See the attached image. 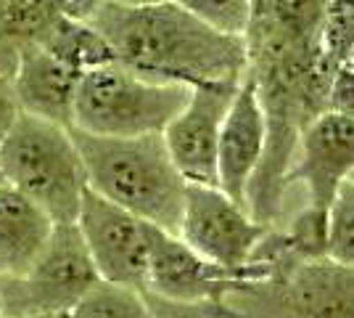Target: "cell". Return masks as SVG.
<instances>
[{
    "mask_svg": "<svg viewBox=\"0 0 354 318\" xmlns=\"http://www.w3.org/2000/svg\"><path fill=\"white\" fill-rule=\"evenodd\" d=\"M90 24L104 35L117 64L156 82L204 85L241 82L246 75L243 37L222 35L175 0L151 8L106 3Z\"/></svg>",
    "mask_w": 354,
    "mask_h": 318,
    "instance_id": "1",
    "label": "cell"
},
{
    "mask_svg": "<svg viewBox=\"0 0 354 318\" xmlns=\"http://www.w3.org/2000/svg\"><path fill=\"white\" fill-rule=\"evenodd\" d=\"M72 138L90 191L148 226L177 236L188 183L177 173L162 133L104 138L72 127Z\"/></svg>",
    "mask_w": 354,
    "mask_h": 318,
    "instance_id": "2",
    "label": "cell"
},
{
    "mask_svg": "<svg viewBox=\"0 0 354 318\" xmlns=\"http://www.w3.org/2000/svg\"><path fill=\"white\" fill-rule=\"evenodd\" d=\"M0 178L45 210L53 223H77L88 178L72 130L19 112L0 141Z\"/></svg>",
    "mask_w": 354,
    "mask_h": 318,
    "instance_id": "3",
    "label": "cell"
},
{
    "mask_svg": "<svg viewBox=\"0 0 354 318\" xmlns=\"http://www.w3.org/2000/svg\"><path fill=\"white\" fill-rule=\"evenodd\" d=\"M191 96L188 85L156 82L109 64L80 77L74 130L104 138H138L164 133Z\"/></svg>",
    "mask_w": 354,
    "mask_h": 318,
    "instance_id": "4",
    "label": "cell"
},
{
    "mask_svg": "<svg viewBox=\"0 0 354 318\" xmlns=\"http://www.w3.org/2000/svg\"><path fill=\"white\" fill-rule=\"evenodd\" d=\"M222 303L233 318H354V265L296 260Z\"/></svg>",
    "mask_w": 354,
    "mask_h": 318,
    "instance_id": "5",
    "label": "cell"
},
{
    "mask_svg": "<svg viewBox=\"0 0 354 318\" xmlns=\"http://www.w3.org/2000/svg\"><path fill=\"white\" fill-rule=\"evenodd\" d=\"M101 279L74 223H56L27 273L0 279V318H66Z\"/></svg>",
    "mask_w": 354,
    "mask_h": 318,
    "instance_id": "6",
    "label": "cell"
},
{
    "mask_svg": "<svg viewBox=\"0 0 354 318\" xmlns=\"http://www.w3.org/2000/svg\"><path fill=\"white\" fill-rule=\"evenodd\" d=\"M267 276L265 265L251 260L241 271H225L193 252L180 236L148 226V271L143 292L156 297L180 303H222L257 281H267Z\"/></svg>",
    "mask_w": 354,
    "mask_h": 318,
    "instance_id": "7",
    "label": "cell"
},
{
    "mask_svg": "<svg viewBox=\"0 0 354 318\" xmlns=\"http://www.w3.org/2000/svg\"><path fill=\"white\" fill-rule=\"evenodd\" d=\"M267 231L220 188L188 183L177 236L204 260L225 271H241Z\"/></svg>",
    "mask_w": 354,
    "mask_h": 318,
    "instance_id": "8",
    "label": "cell"
},
{
    "mask_svg": "<svg viewBox=\"0 0 354 318\" xmlns=\"http://www.w3.org/2000/svg\"><path fill=\"white\" fill-rule=\"evenodd\" d=\"M74 226L101 281L138 292L146 289L148 223L88 188Z\"/></svg>",
    "mask_w": 354,
    "mask_h": 318,
    "instance_id": "9",
    "label": "cell"
},
{
    "mask_svg": "<svg viewBox=\"0 0 354 318\" xmlns=\"http://www.w3.org/2000/svg\"><path fill=\"white\" fill-rule=\"evenodd\" d=\"M241 82L193 85L185 106L164 127V146L185 183L217 188L220 130Z\"/></svg>",
    "mask_w": 354,
    "mask_h": 318,
    "instance_id": "10",
    "label": "cell"
},
{
    "mask_svg": "<svg viewBox=\"0 0 354 318\" xmlns=\"http://www.w3.org/2000/svg\"><path fill=\"white\" fill-rule=\"evenodd\" d=\"M354 175V120L323 112L301 133L291 183H304L310 191V210L328 215L339 188Z\"/></svg>",
    "mask_w": 354,
    "mask_h": 318,
    "instance_id": "11",
    "label": "cell"
},
{
    "mask_svg": "<svg viewBox=\"0 0 354 318\" xmlns=\"http://www.w3.org/2000/svg\"><path fill=\"white\" fill-rule=\"evenodd\" d=\"M265 149V117L249 75H243L227 109L217 149V188L246 207V188Z\"/></svg>",
    "mask_w": 354,
    "mask_h": 318,
    "instance_id": "12",
    "label": "cell"
},
{
    "mask_svg": "<svg viewBox=\"0 0 354 318\" xmlns=\"http://www.w3.org/2000/svg\"><path fill=\"white\" fill-rule=\"evenodd\" d=\"M80 77L43 48H32L21 56L11 77L19 112L72 130Z\"/></svg>",
    "mask_w": 354,
    "mask_h": 318,
    "instance_id": "13",
    "label": "cell"
},
{
    "mask_svg": "<svg viewBox=\"0 0 354 318\" xmlns=\"http://www.w3.org/2000/svg\"><path fill=\"white\" fill-rule=\"evenodd\" d=\"M53 226L45 210L0 181V279L30 271L43 255Z\"/></svg>",
    "mask_w": 354,
    "mask_h": 318,
    "instance_id": "14",
    "label": "cell"
},
{
    "mask_svg": "<svg viewBox=\"0 0 354 318\" xmlns=\"http://www.w3.org/2000/svg\"><path fill=\"white\" fill-rule=\"evenodd\" d=\"M56 19L48 0H0V77L16 75L21 56L43 46Z\"/></svg>",
    "mask_w": 354,
    "mask_h": 318,
    "instance_id": "15",
    "label": "cell"
},
{
    "mask_svg": "<svg viewBox=\"0 0 354 318\" xmlns=\"http://www.w3.org/2000/svg\"><path fill=\"white\" fill-rule=\"evenodd\" d=\"M40 48L77 75H88L93 69H101L117 61L111 46L90 21H74L66 16L56 19Z\"/></svg>",
    "mask_w": 354,
    "mask_h": 318,
    "instance_id": "16",
    "label": "cell"
},
{
    "mask_svg": "<svg viewBox=\"0 0 354 318\" xmlns=\"http://www.w3.org/2000/svg\"><path fill=\"white\" fill-rule=\"evenodd\" d=\"M66 318H153L143 292L101 281Z\"/></svg>",
    "mask_w": 354,
    "mask_h": 318,
    "instance_id": "17",
    "label": "cell"
},
{
    "mask_svg": "<svg viewBox=\"0 0 354 318\" xmlns=\"http://www.w3.org/2000/svg\"><path fill=\"white\" fill-rule=\"evenodd\" d=\"M320 53L323 59L341 69L354 53V0H330L320 21Z\"/></svg>",
    "mask_w": 354,
    "mask_h": 318,
    "instance_id": "18",
    "label": "cell"
},
{
    "mask_svg": "<svg viewBox=\"0 0 354 318\" xmlns=\"http://www.w3.org/2000/svg\"><path fill=\"white\" fill-rule=\"evenodd\" d=\"M325 255L344 265H354V183L346 181L339 188L328 210V239Z\"/></svg>",
    "mask_w": 354,
    "mask_h": 318,
    "instance_id": "19",
    "label": "cell"
},
{
    "mask_svg": "<svg viewBox=\"0 0 354 318\" xmlns=\"http://www.w3.org/2000/svg\"><path fill=\"white\" fill-rule=\"evenodd\" d=\"M175 3L222 35H233V37L246 35L251 19L249 0H175Z\"/></svg>",
    "mask_w": 354,
    "mask_h": 318,
    "instance_id": "20",
    "label": "cell"
},
{
    "mask_svg": "<svg viewBox=\"0 0 354 318\" xmlns=\"http://www.w3.org/2000/svg\"><path fill=\"white\" fill-rule=\"evenodd\" d=\"M146 305L153 318H227L225 303H180L143 292Z\"/></svg>",
    "mask_w": 354,
    "mask_h": 318,
    "instance_id": "21",
    "label": "cell"
},
{
    "mask_svg": "<svg viewBox=\"0 0 354 318\" xmlns=\"http://www.w3.org/2000/svg\"><path fill=\"white\" fill-rule=\"evenodd\" d=\"M328 112L354 120V72L349 67L336 69L328 91Z\"/></svg>",
    "mask_w": 354,
    "mask_h": 318,
    "instance_id": "22",
    "label": "cell"
},
{
    "mask_svg": "<svg viewBox=\"0 0 354 318\" xmlns=\"http://www.w3.org/2000/svg\"><path fill=\"white\" fill-rule=\"evenodd\" d=\"M59 16L74 19V21H90L95 11L104 6V0H48Z\"/></svg>",
    "mask_w": 354,
    "mask_h": 318,
    "instance_id": "23",
    "label": "cell"
},
{
    "mask_svg": "<svg viewBox=\"0 0 354 318\" xmlns=\"http://www.w3.org/2000/svg\"><path fill=\"white\" fill-rule=\"evenodd\" d=\"M16 117H19V104H16L11 80L0 77V141L8 136V130L14 127Z\"/></svg>",
    "mask_w": 354,
    "mask_h": 318,
    "instance_id": "24",
    "label": "cell"
},
{
    "mask_svg": "<svg viewBox=\"0 0 354 318\" xmlns=\"http://www.w3.org/2000/svg\"><path fill=\"white\" fill-rule=\"evenodd\" d=\"M106 3L124 6V8H151V6H162V3H169V0H106Z\"/></svg>",
    "mask_w": 354,
    "mask_h": 318,
    "instance_id": "25",
    "label": "cell"
},
{
    "mask_svg": "<svg viewBox=\"0 0 354 318\" xmlns=\"http://www.w3.org/2000/svg\"><path fill=\"white\" fill-rule=\"evenodd\" d=\"M346 67H349V69H352V72H354V53H352V56H349V61H346Z\"/></svg>",
    "mask_w": 354,
    "mask_h": 318,
    "instance_id": "26",
    "label": "cell"
},
{
    "mask_svg": "<svg viewBox=\"0 0 354 318\" xmlns=\"http://www.w3.org/2000/svg\"><path fill=\"white\" fill-rule=\"evenodd\" d=\"M349 181H352V183H354V175H352V178H349Z\"/></svg>",
    "mask_w": 354,
    "mask_h": 318,
    "instance_id": "27",
    "label": "cell"
},
{
    "mask_svg": "<svg viewBox=\"0 0 354 318\" xmlns=\"http://www.w3.org/2000/svg\"><path fill=\"white\" fill-rule=\"evenodd\" d=\"M0 181H3V178H0Z\"/></svg>",
    "mask_w": 354,
    "mask_h": 318,
    "instance_id": "28",
    "label": "cell"
}]
</instances>
